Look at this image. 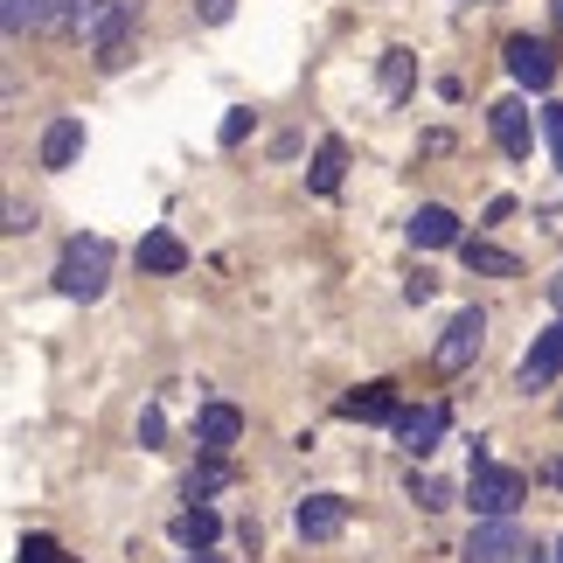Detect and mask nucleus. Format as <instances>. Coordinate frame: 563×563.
Here are the masks:
<instances>
[{"instance_id": "5", "label": "nucleus", "mask_w": 563, "mask_h": 563, "mask_svg": "<svg viewBox=\"0 0 563 563\" xmlns=\"http://www.w3.org/2000/svg\"><path fill=\"white\" fill-rule=\"evenodd\" d=\"M515 556H529V536H522L515 515H487V522L466 536V563H515Z\"/></svg>"}, {"instance_id": "2", "label": "nucleus", "mask_w": 563, "mask_h": 563, "mask_svg": "<svg viewBox=\"0 0 563 563\" xmlns=\"http://www.w3.org/2000/svg\"><path fill=\"white\" fill-rule=\"evenodd\" d=\"M112 286V244L104 236H70L56 257V292L63 299H98Z\"/></svg>"}, {"instance_id": "17", "label": "nucleus", "mask_w": 563, "mask_h": 563, "mask_svg": "<svg viewBox=\"0 0 563 563\" xmlns=\"http://www.w3.org/2000/svg\"><path fill=\"white\" fill-rule=\"evenodd\" d=\"M216 536H223V522H216V508H202V501H188V508L175 515V543H181V550H209Z\"/></svg>"}, {"instance_id": "29", "label": "nucleus", "mask_w": 563, "mask_h": 563, "mask_svg": "<svg viewBox=\"0 0 563 563\" xmlns=\"http://www.w3.org/2000/svg\"><path fill=\"white\" fill-rule=\"evenodd\" d=\"M550 299H556V307H563V272H556V278H550Z\"/></svg>"}, {"instance_id": "23", "label": "nucleus", "mask_w": 563, "mask_h": 563, "mask_svg": "<svg viewBox=\"0 0 563 563\" xmlns=\"http://www.w3.org/2000/svg\"><path fill=\"white\" fill-rule=\"evenodd\" d=\"M543 146H550V161L563 175V104H543Z\"/></svg>"}, {"instance_id": "28", "label": "nucleus", "mask_w": 563, "mask_h": 563, "mask_svg": "<svg viewBox=\"0 0 563 563\" xmlns=\"http://www.w3.org/2000/svg\"><path fill=\"white\" fill-rule=\"evenodd\" d=\"M543 230H550V236H563V202H543Z\"/></svg>"}, {"instance_id": "6", "label": "nucleus", "mask_w": 563, "mask_h": 563, "mask_svg": "<svg viewBox=\"0 0 563 563\" xmlns=\"http://www.w3.org/2000/svg\"><path fill=\"white\" fill-rule=\"evenodd\" d=\"M445 424H452L445 404H410V410H397V445L410 452V460H431L439 439H445Z\"/></svg>"}, {"instance_id": "4", "label": "nucleus", "mask_w": 563, "mask_h": 563, "mask_svg": "<svg viewBox=\"0 0 563 563\" xmlns=\"http://www.w3.org/2000/svg\"><path fill=\"white\" fill-rule=\"evenodd\" d=\"M481 341H487V313L481 307H460L445 320V334H439V349H431V362H439V376H460L473 355H481Z\"/></svg>"}, {"instance_id": "21", "label": "nucleus", "mask_w": 563, "mask_h": 563, "mask_svg": "<svg viewBox=\"0 0 563 563\" xmlns=\"http://www.w3.org/2000/svg\"><path fill=\"white\" fill-rule=\"evenodd\" d=\"M14 563H70V556H63V543H56V536H21Z\"/></svg>"}, {"instance_id": "24", "label": "nucleus", "mask_w": 563, "mask_h": 563, "mask_svg": "<svg viewBox=\"0 0 563 563\" xmlns=\"http://www.w3.org/2000/svg\"><path fill=\"white\" fill-rule=\"evenodd\" d=\"M223 481H230V466H223V460H216V466H202V473H188V501H202V494H216Z\"/></svg>"}, {"instance_id": "13", "label": "nucleus", "mask_w": 563, "mask_h": 563, "mask_svg": "<svg viewBox=\"0 0 563 563\" xmlns=\"http://www.w3.org/2000/svg\"><path fill=\"white\" fill-rule=\"evenodd\" d=\"M410 244H418V251H445V244H460V216H452L445 202H424L418 216H410Z\"/></svg>"}, {"instance_id": "16", "label": "nucleus", "mask_w": 563, "mask_h": 563, "mask_svg": "<svg viewBox=\"0 0 563 563\" xmlns=\"http://www.w3.org/2000/svg\"><path fill=\"white\" fill-rule=\"evenodd\" d=\"M84 154V119H49V133H42V167H70Z\"/></svg>"}, {"instance_id": "30", "label": "nucleus", "mask_w": 563, "mask_h": 563, "mask_svg": "<svg viewBox=\"0 0 563 563\" xmlns=\"http://www.w3.org/2000/svg\"><path fill=\"white\" fill-rule=\"evenodd\" d=\"M460 8H494V0H460Z\"/></svg>"}, {"instance_id": "14", "label": "nucleus", "mask_w": 563, "mask_h": 563, "mask_svg": "<svg viewBox=\"0 0 563 563\" xmlns=\"http://www.w3.org/2000/svg\"><path fill=\"white\" fill-rule=\"evenodd\" d=\"M181 265H188V244H181L175 230H146V236H140V272H161V278H175Z\"/></svg>"}, {"instance_id": "11", "label": "nucleus", "mask_w": 563, "mask_h": 563, "mask_svg": "<svg viewBox=\"0 0 563 563\" xmlns=\"http://www.w3.org/2000/svg\"><path fill=\"white\" fill-rule=\"evenodd\" d=\"M397 383H362L355 397H341V418H355V424H397Z\"/></svg>"}, {"instance_id": "9", "label": "nucleus", "mask_w": 563, "mask_h": 563, "mask_svg": "<svg viewBox=\"0 0 563 563\" xmlns=\"http://www.w3.org/2000/svg\"><path fill=\"white\" fill-rule=\"evenodd\" d=\"M487 125H494V140H501V154H508V161H529V146H536V125H529V104H522V98H501V104H487Z\"/></svg>"}, {"instance_id": "31", "label": "nucleus", "mask_w": 563, "mask_h": 563, "mask_svg": "<svg viewBox=\"0 0 563 563\" xmlns=\"http://www.w3.org/2000/svg\"><path fill=\"white\" fill-rule=\"evenodd\" d=\"M188 563H216V556H202V550H195V556H188Z\"/></svg>"}, {"instance_id": "18", "label": "nucleus", "mask_w": 563, "mask_h": 563, "mask_svg": "<svg viewBox=\"0 0 563 563\" xmlns=\"http://www.w3.org/2000/svg\"><path fill=\"white\" fill-rule=\"evenodd\" d=\"M341 167H349V146H341V140H320V154H313V195H334L341 188Z\"/></svg>"}, {"instance_id": "15", "label": "nucleus", "mask_w": 563, "mask_h": 563, "mask_svg": "<svg viewBox=\"0 0 563 563\" xmlns=\"http://www.w3.org/2000/svg\"><path fill=\"white\" fill-rule=\"evenodd\" d=\"M460 257H466V272H487V278H515V272H522V257L501 251V244H487V236H460Z\"/></svg>"}, {"instance_id": "1", "label": "nucleus", "mask_w": 563, "mask_h": 563, "mask_svg": "<svg viewBox=\"0 0 563 563\" xmlns=\"http://www.w3.org/2000/svg\"><path fill=\"white\" fill-rule=\"evenodd\" d=\"M63 14H70V29L98 49L104 70H119V63H125V29H133V8H125V0H70Z\"/></svg>"}, {"instance_id": "3", "label": "nucleus", "mask_w": 563, "mask_h": 563, "mask_svg": "<svg viewBox=\"0 0 563 563\" xmlns=\"http://www.w3.org/2000/svg\"><path fill=\"white\" fill-rule=\"evenodd\" d=\"M522 494H529V481L515 466H501L487 445H473V473H466V501H473V515H515L522 508Z\"/></svg>"}, {"instance_id": "25", "label": "nucleus", "mask_w": 563, "mask_h": 563, "mask_svg": "<svg viewBox=\"0 0 563 563\" xmlns=\"http://www.w3.org/2000/svg\"><path fill=\"white\" fill-rule=\"evenodd\" d=\"M195 14H202V21H209V29H223V21L236 14V0H195Z\"/></svg>"}, {"instance_id": "7", "label": "nucleus", "mask_w": 563, "mask_h": 563, "mask_svg": "<svg viewBox=\"0 0 563 563\" xmlns=\"http://www.w3.org/2000/svg\"><path fill=\"white\" fill-rule=\"evenodd\" d=\"M501 63H508V77L522 84V91H550V77H556V49L543 35H515L501 49Z\"/></svg>"}, {"instance_id": "12", "label": "nucleus", "mask_w": 563, "mask_h": 563, "mask_svg": "<svg viewBox=\"0 0 563 563\" xmlns=\"http://www.w3.org/2000/svg\"><path fill=\"white\" fill-rule=\"evenodd\" d=\"M244 439V410L236 404H202V418H195V445L202 452H230Z\"/></svg>"}, {"instance_id": "20", "label": "nucleus", "mask_w": 563, "mask_h": 563, "mask_svg": "<svg viewBox=\"0 0 563 563\" xmlns=\"http://www.w3.org/2000/svg\"><path fill=\"white\" fill-rule=\"evenodd\" d=\"M410 91V49H389L383 56V98H404Z\"/></svg>"}, {"instance_id": "32", "label": "nucleus", "mask_w": 563, "mask_h": 563, "mask_svg": "<svg viewBox=\"0 0 563 563\" xmlns=\"http://www.w3.org/2000/svg\"><path fill=\"white\" fill-rule=\"evenodd\" d=\"M556 29H563V0H556Z\"/></svg>"}, {"instance_id": "10", "label": "nucleus", "mask_w": 563, "mask_h": 563, "mask_svg": "<svg viewBox=\"0 0 563 563\" xmlns=\"http://www.w3.org/2000/svg\"><path fill=\"white\" fill-rule=\"evenodd\" d=\"M515 376H522V389H543V383L563 376V320L529 341V355H522V369H515Z\"/></svg>"}, {"instance_id": "27", "label": "nucleus", "mask_w": 563, "mask_h": 563, "mask_svg": "<svg viewBox=\"0 0 563 563\" xmlns=\"http://www.w3.org/2000/svg\"><path fill=\"white\" fill-rule=\"evenodd\" d=\"M404 299H410V307H424V299H431V272H418V278H410V286H404Z\"/></svg>"}, {"instance_id": "22", "label": "nucleus", "mask_w": 563, "mask_h": 563, "mask_svg": "<svg viewBox=\"0 0 563 563\" xmlns=\"http://www.w3.org/2000/svg\"><path fill=\"white\" fill-rule=\"evenodd\" d=\"M410 501H418V508H445V501H452V487H445V481H431V473H410Z\"/></svg>"}, {"instance_id": "19", "label": "nucleus", "mask_w": 563, "mask_h": 563, "mask_svg": "<svg viewBox=\"0 0 563 563\" xmlns=\"http://www.w3.org/2000/svg\"><path fill=\"white\" fill-rule=\"evenodd\" d=\"M0 21H8V35L49 29V21H56V0H8V8H0Z\"/></svg>"}, {"instance_id": "26", "label": "nucleus", "mask_w": 563, "mask_h": 563, "mask_svg": "<svg viewBox=\"0 0 563 563\" xmlns=\"http://www.w3.org/2000/svg\"><path fill=\"white\" fill-rule=\"evenodd\" d=\"M21 230H35V209H21V202H8V236H21Z\"/></svg>"}, {"instance_id": "8", "label": "nucleus", "mask_w": 563, "mask_h": 563, "mask_svg": "<svg viewBox=\"0 0 563 563\" xmlns=\"http://www.w3.org/2000/svg\"><path fill=\"white\" fill-rule=\"evenodd\" d=\"M292 529H299V543H334V536L349 529V501H341V494H307V501L292 508Z\"/></svg>"}, {"instance_id": "33", "label": "nucleus", "mask_w": 563, "mask_h": 563, "mask_svg": "<svg viewBox=\"0 0 563 563\" xmlns=\"http://www.w3.org/2000/svg\"><path fill=\"white\" fill-rule=\"evenodd\" d=\"M556 563H563V543H556Z\"/></svg>"}]
</instances>
